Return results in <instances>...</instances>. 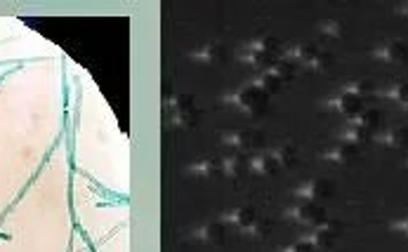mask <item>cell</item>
<instances>
[{
	"instance_id": "6da1fadb",
	"label": "cell",
	"mask_w": 408,
	"mask_h": 252,
	"mask_svg": "<svg viewBox=\"0 0 408 252\" xmlns=\"http://www.w3.org/2000/svg\"><path fill=\"white\" fill-rule=\"evenodd\" d=\"M267 99H269V94L257 85L255 81L248 83V85L236 87L234 92L222 97L225 104L238 106V109H243L245 113H250V116H260V113L267 109Z\"/></svg>"
},
{
	"instance_id": "7a4b0ae2",
	"label": "cell",
	"mask_w": 408,
	"mask_h": 252,
	"mask_svg": "<svg viewBox=\"0 0 408 252\" xmlns=\"http://www.w3.org/2000/svg\"><path fill=\"white\" fill-rule=\"evenodd\" d=\"M288 217L293 221H300V224H307L311 229L328 219L326 210H323L319 203H311V201H300L297 205L288 208Z\"/></svg>"
},
{
	"instance_id": "3957f363",
	"label": "cell",
	"mask_w": 408,
	"mask_h": 252,
	"mask_svg": "<svg viewBox=\"0 0 408 252\" xmlns=\"http://www.w3.org/2000/svg\"><path fill=\"white\" fill-rule=\"evenodd\" d=\"M338 236H340V224L338 221L326 219L323 224L314 226V229L304 236V241H309L316 250H328L338 243Z\"/></svg>"
},
{
	"instance_id": "277c9868",
	"label": "cell",
	"mask_w": 408,
	"mask_h": 252,
	"mask_svg": "<svg viewBox=\"0 0 408 252\" xmlns=\"http://www.w3.org/2000/svg\"><path fill=\"white\" fill-rule=\"evenodd\" d=\"M260 137H262L260 132H253V130H234V132H225V135H222V144L236 149V151L250 153L260 146Z\"/></svg>"
},
{
	"instance_id": "5b68a950",
	"label": "cell",
	"mask_w": 408,
	"mask_h": 252,
	"mask_svg": "<svg viewBox=\"0 0 408 252\" xmlns=\"http://www.w3.org/2000/svg\"><path fill=\"white\" fill-rule=\"evenodd\" d=\"M370 55L382 64H404L408 59V47L401 40H385V43L375 45Z\"/></svg>"
},
{
	"instance_id": "8992f818",
	"label": "cell",
	"mask_w": 408,
	"mask_h": 252,
	"mask_svg": "<svg viewBox=\"0 0 408 252\" xmlns=\"http://www.w3.org/2000/svg\"><path fill=\"white\" fill-rule=\"evenodd\" d=\"M326 106H331V109H335L338 113H342V116H347L352 121V118H357L359 113L364 111V99L357 97V94H352V92H347V90H342L338 97L326 101Z\"/></svg>"
},
{
	"instance_id": "52a82bcc",
	"label": "cell",
	"mask_w": 408,
	"mask_h": 252,
	"mask_svg": "<svg viewBox=\"0 0 408 252\" xmlns=\"http://www.w3.org/2000/svg\"><path fill=\"white\" fill-rule=\"evenodd\" d=\"M281 158L276 153V149H269V151H257L250 156V172L255 175H274L276 170H281Z\"/></svg>"
},
{
	"instance_id": "ba28073f",
	"label": "cell",
	"mask_w": 408,
	"mask_h": 252,
	"mask_svg": "<svg viewBox=\"0 0 408 252\" xmlns=\"http://www.w3.org/2000/svg\"><path fill=\"white\" fill-rule=\"evenodd\" d=\"M331 194H333V187L326 179H307V182L300 184L295 189V196L300 201H311V203H316L319 198H328Z\"/></svg>"
},
{
	"instance_id": "9c48e42d",
	"label": "cell",
	"mask_w": 408,
	"mask_h": 252,
	"mask_svg": "<svg viewBox=\"0 0 408 252\" xmlns=\"http://www.w3.org/2000/svg\"><path fill=\"white\" fill-rule=\"evenodd\" d=\"M375 142L389 149H408V125H394L375 135Z\"/></svg>"
},
{
	"instance_id": "30bf717a",
	"label": "cell",
	"mask_w": 408,
	"mask_h": 252,
	"mask_svg": "<svg viewBox=\"0 0 408 252\" xmlns=\"http://www.w3.org/2000/svg\"><path fill=\"white\" fill-rule=\"evenodd\" d=\"M222 221H225V224H234V226H238V229L250 233V229H253L255 221H257V215L253 208L241 205V208H234V210H229V212L222 215Z\"/></svg>"
},
{
	"instance_id": "8fae6325",
	"label": "cell",
	"mask_w": 408,
	"mask_h": 252,
	"mask_svg": "<svg viewBox=\"0 0 408 252\" xmlns=\"http://www.w3.org/2000/svg\"><path fill=\"white\" fill-rule=\"evenodd\" d=\"M191 238H196V241H203V243L222 245V243H225V238H227L225 221L218 219V221H210V224H203L194 233H191Z\"/></svg>"
},
{
	"instance_id": "7c38bea8",
	"label": "cell",
	"mask_w": 408,
	"mask_h": 252,
	"mask_svg": "<svg viewBox=\"0 0 408 252\" xmlns=\"http://www.w3.org/2000/svg\"><path fill=\"white\" fill-rule=\"evenodd\" d=\"M357 156H359V146L347 144V142H340V144H335V146L328 149V151H323V160L335 163V165H345V163H352Z\"/></svg>"
},
{
	"instance_id": "4fadbf2b",
	"label": "cell",
	"mask_w": 408,
	"mask_h": 252,
	"mask_svg": "<svg viewBox=\"0 0 408 252\" xmlns=\"http://www.w3.org/2000/svg\"><path fill=\"white\" fill-rule=\"evenodd\" d=\"M225 57H227V50L222 45H218V43L201 45L199 50L191 52V59H196V62H203V64H220Z\"/></svg>"
},
{
	"instance_id": "5bb4252c",
	"label": "cell",
	"mask_w": 408,
	"mask_h": 252,
	"mask_svg": "<svg viewBox=\"0 0 408 252\" xmlns=\"http://www.w3.org/2000/svg\"><path fill=\"white\" fill-rule=\"evenodd\" d=\"M245 170H250V158H245V156H241V153L229 156V158L222 160V172L234 177V179L243 177Z\"/></svg>"
},
{
	"instance_id": "9a60e30c",
	"label": "cell",
	"mask_w": 408,
	"mask_h": 252,
	"mask_svg": "<svg viewBox=\"0 0 408 252\" xmlns=\"http://www.w3.org/2000/svg\"><path fill=\"white\" fill-rule=\"evenodd\" d=\"M370 137H373V135H370L368 130H364L361 125L354 123V121L347 123V125H345V130L340 132V140H342V142H347V144H354V146H359V144L368 142Z\"/></svg>"
},
{
	"instance_id": "2e32d148",
	"label": "cell",
	"mask_w": 408,
	"mask_h": 252,
	"mask_svg": "<svg viewBox=\"0 0 408 252\" xmlns=\"http://www.w3.org/2000/svg\"><path fill=\"white\" fill-rule=\"evenodd\" d=\"M352 121L361 125L364 130H368L370 135H375V132L382 128V113L377 109H364L357 118H352Z\"/></svg>"
},
{
	"instance_id": "e0dca14e",
	"label": "cell",
	"mask_w": 408,
	"mask_h": 252,
	"mask_svg": "<svg viewBox=\"0 0 408 252\" xmlns=\"http://www.w3.org/2000/svg\"><path fill=\"white\" fill-rule=\"evenodd\" d=\"M187 170L196 177H215L218 172H222V163H218V160H213V158H201V160H196V163H191Z\"/></svg>"
},
{
	"instance_id": "ac0fdd59",
	"label": "cell",
	"mask_w": 408,
	"mask_h": 252,
	"mask_svg": "<svg viewBox=\"0 0 408 252\" xmlns=\"http://www.w3.org/2000/svg\"><path fill=\"white\" fill-rule=\"evenodd\" d=\"M382 97H387V99H392V101H397L399 106H408V83H392L387 90H382Z\"/></svg>"
},
{
	"instance_id": "d6986e66",
	"label": "cell",
	"mask_w": 408,
	"mask_h": 252,
	"mask_svg": "<svg viewBox=\"0 0 408 252\" xmlns=\"http://www.w3.org/2000/svg\"><path fill=\"white\" fill-rule=\"evenodd\" d=\"M255 83L262 90H265L267 94H274V92H279V90H281V83H284V78H281L279 74H274L272 69H267V71H262V76L257 78Z\"/></svg>"
},
{
	"instance_id": "ffe728a7",
	"label": "cell",
	"mask_w": 408,
	"mask_h": 252,
	"mask_svg": "<svg viewBox=\"0 0 408 252\" xmlns=\"http://www.w3.org/2000/svg\"><path fill=\"white\" fill-rule=\"evenodd\" d=\"M319 31L323 35H328V38H342V35H345V26H342V22L338 19H326L319 24Z\"/></svg>"
},
{
	"instance_id": "44dd1931",
	"label": "cell",
	"mask_w": 408,
	"mask_h": 252,
	"mask_svg": "<svg viewBox=\"0 0 408 252\" xmlns=\"http://www.w3.org/2000/svg\"><path fill=\"white\" fill-rule=\"evenodd\" d=\"M342 90H347V92H352V94H357V97H366V94H370L373 92V83L370 81H352V83H347Z\"/></svg>"
},
{
	"instance_id": "7402d4cb",
	"label": "cell",
	"mask_w": 408,
	"mask_h": 252,
	"mask_svg": "<svg viewBox=\"0 0 408 252\" xmlns=\"http://www.w3.org/2000/svg\"><path fill=\"white\" fill-rule=\"evenodd\" d=\"M389 229H392L394 233H399V236L408 238V215H404V217H399L394 221H389Z\"/></svg>"
},
{
	"instance_id": "603a6c76",
	"label": "cell",
	"mask_w": 408,
	"mask_h": 252,
	"mask_svg": "<svg viewBox=\"0 0 408 252\" xmlns=\"http://www.w3.org/2000/svg\"><path fill=\"white\" fill-rule=\"evenodd\" d=\"M276 153H279V158H281V165H291L293 163V158H295V151H293V146H281V149H276Z\"/></svg>"
},
{
	"instance_id": "cb8c5ba5",
	"label": "cell",
	"mask_w": 408,
	"mask_h": 252,
	"mask_svg": "<svg viewBox=\"0 0 408 252\" xmlns=\"http://www.w3.org/2000/svg\"><path fill=\"white\" fill-rule=\"evenodd\" d=\"M284 252H316V248L311 245L309 241H304V238H300L297 243H293L291 248H286Z\"/></svg>"
},
{
	"instance_id": "d4e9b609",
	"label": "cell",
	"mask_w": 408,
	"mask_h": 252,
	"mask_svg": "<svg viewBox=\"0 0 408 252\" xmlns=\"http://www.w3.org/2000/svg\"><path fill=\"white\" fill-rule=\"evenodd\" d=\"M399 15H404V17H408V3H404V5H399Z\"/></svg>"
},
{
	"instance_id": "484cf974",
	"label": "cell",
	"mask_w": 408,
	"mask_h": 252,
	"mask_svg": "<svg viewBox=\"0 0 408 252\" xmlns=\"http://www.w3.org/2000/svg\"><path fill=\"white\" fill-rule=\"evenodd\" d=\"M406 167H408V160H406Z\"/></svg>"
},
{
	"instance_id": "4316f807",
	"label": "cell",
	"mask_w": 408,
	"mask_h": 252,
	"mask_svg": "<svg viewBox=\"0 0 408 252\" xmlns=\"http://www.w3.org/2000/svg\"><path fill=\"white\" fill-rule=\"evenodd\" d=\"M406 111H408V106H406Z\"/></svg>"
}]
</instances>
